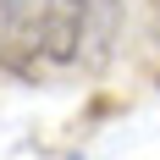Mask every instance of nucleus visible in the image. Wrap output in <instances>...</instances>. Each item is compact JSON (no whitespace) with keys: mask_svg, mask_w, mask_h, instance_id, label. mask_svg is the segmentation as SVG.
Segmentation results:
<instances>
[]
</instances>
